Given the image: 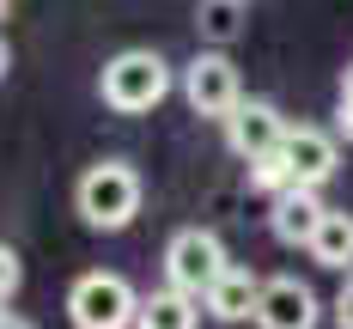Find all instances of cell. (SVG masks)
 I'll use <instances>...</instances> for the list:
<instances>
[{"mask_svg": "<svg viewBox=\"0 0 353 329\" xmlns=\"http://www.w3.org/2000/svg\"><path fill=\"white\" fill-rule=\"evenodd\" d=\"M183 98H189V110L195 116H232V110L244 104V86H238V68L219 55V49H208V55H195L189 68H183Z\"/></svg>", "mask_w": 353, "mask_h": 329, "instance_id": "6", "label": "cell"}, {"mask_svg": "<svg viewBox=\"0 0 353 329\" xmlns=\"http://www.w3.org/2000/svg\"><path fill=\"white\" fill-rule=\"evenodd\" d=\"M335 171H341V146H335V134L299 122V128H286L281 152H268L262 165H250V183L268 189V195H281V189H323Z\"/></svg>", "mask_w": 353, "mask_h": 329, "instance_id": "1", "label": "cell"}, {"mask_svg": "<svg viewBox=\"0 0 353 329\" xmlns=\"http://www.w3.org/2000/svg\"><path fill=\"white\" fill-rule=\"evenodd\" d=\"M195 323H201V299L176 292V287H159L141 299V323L134 329H195Z\"/></svg>", "mask_w": 353, "mask_h": 329, "instance_id": "11", "label": "cell"}, {"mask_svg": "<svg viewBox=\"0 0 353 329\" xmlns=\"http://www.w3.org/2000/svg\"><path fill=\"white\" fill-rule=\"evenodd\" d=\"M286 128H292V122H286L268 98H244V104L225 116V146H232L244 165H262L268 152H281Z\"/></svg>", "mask_w": 353, "mask_h": 329, "instance_id": "7", "label": "cell"}, {"mask_svg": "<svg viewBox=\"0 0 353 329\" xmlns=\"http://www.w3.org/2000/svg\"><path fill=\"white\" fill-rule=\"evenodd\" d=\"M195 31H201V43H213V49L238 43V37H244V0H201V6H195Z\"/></svg>", "mask_w": 353, "mask_h": 329, "instance_id": "13", "label": "cell"}, {"mask_svg": "<svg viewBox=\"0 0 353 329\" xmlns=\"http://www.w3.org/2000/svg\"><path fill=\"white\" fill-rule=\"evenodd\" d=\"M0 317H6V299H0Z\"/></svg>", "mask_w": 353, "mask_h": 329, "instance_id": "20", "label": "cell"}, {"mask_svg": "<svg viewBox=\"0 0 353 329\" xmlns=\"http://www.w3.org/2000/svg\"><path fill=\"white\" fill-rule=\"evenodd\" d=\"M73 208H79V219H85L92 232H122V226H134V214H141V171L122 165V159L92 165L85 177L73 183Z\"/></svg>", "mask_w": 353, "mask_h": 329, "instance_id": "3", "label": "cell"}, {"mask_svg": "<svg viewBox=\"0 0 353 329\" xmlns=\"http://www.w3.org/2000/svg\"><path fill=\"white\" fill-rule=\"evenodd\" d=\"M0 329H31V323L25 317H0Z\"/></svg>", "mask_w": 353, "mask_h": 329, "instance_id": "18", "label": "cell"}, {"mask_svg": "<svg viewBox=\"0 0 353 329\" xmlns=\"http://www.w3.org/2000/svg\"><path fill=\"white\" fill-rule=\"evenodd\" d=\"M68 317L73 329H134L141 323V292L110 268H85L68 287Z\"/></svg>", "mask_w": 353, "mask_h": 329, "instance_id": "4", "label": "cell"}, {"mask_svg": "<svg viewBox=\"0 0 353 329\" xmlns=\"http://www.w3.org/2000/svg\"><path fill=\"white\" fill-rule=\"evenodd\" d=\"M6 6H12V0H0V19H6Z\"/></svg>", "mask_w": 353, "mask_h": 329, "instance_id": "19", "label": "cell"}, {"mask_svg": "<svg viewBox=\"0 0 353 329\" xmlns=\"http://www.w3.org/2000/svg\"><path fill=\"white\" fill-rule=\"evenodd\" d=\"M98 92H104L110 110L146 116V110H159L165 98H171V61H165L159 49H122V55H110V61H104Z\"/></svg>", "mask_w": 353, "mask_h": 329, "instance_id": "2", "label": "cell"}, {"mask_svg": "<svg viewBox=\"0 0 353 329\" xmlns=\"http://www.w3.org/2000/svg\"><path fill=\"white\" fill-rule=\"evenodd\" d=\"M19 287H25V262H19L12 244H0V299H12Z\"/></svg>", "mask_w": 353, "mask_h": 329, "instance_id": "14", "label": "cell"}, {"mask_svg": "<svg viewBox=\"0 0 353 329\" xmlns=\"http://www.w3.org/2000/svg\"><path fill=\"white\" fill-rule=\"evenodd\" d=\"M329 311H335V329H353V275L341 281V292H335V305H329Z\"/></svg>", "mask_w": 353, "mask_h": 329, "instance_id": "15", "label": "cell"}, {"mask_svg": "<svg viewBox=\"0 0 353 329\" xmlns=\"http://www.w3.org/2000/svg\"><path fill=\"white\" fill-rule=\"evenodd\" d=\"M6 68H12V49H6V37H0V79H6Z\"/></svg>", "mask_w": 353, "mask_h": 329, "instance_id": "17", "label": "cell"}, {"mask_svg": "<svg viewBox=\"0 0 353 329\" xmlns=\"http://www.w3.org/2000/svg\"><path fill=\"white\" fill-rule=\"evenodd\" d=\"M311 256H317L323 268L353 275V214H347V208H329V214H323L317 238H311Z\"/></svg>", "mask_w": 353, "mask_h": 329, "instance_id": "12", "label": "cell"}, {"mask_svg": "<svg viewBox=\"0 0 353 329\" xmlns=\"http://www.w3.org/2000/svg\"><path fill=\"white\" fill-rule=\"evenodd\" d=\"M225 268H232V256L219 244V232H208V226H183L171 244H165V287H176V292L208 299Z\"/></svg>", "mask_w": 353, "mask_h": 329, "instance_id": "5", "label": "cell"}, {"mask_svg": "<svg viewBox=\"0 0 353 329\" xmlns=\"http://www.w3.org/2000/svg\"><path fill=\"white\" fill-rule=\"evenodd\" d=\"M335 122H341V134L353 141V68L341 73V116H335Z\"/></svg>", "mask_w": 353, "mask_h": 329, "instance_id": "16", "label": "cell"}, {"mask_svg": "<svg viewBox=\"0 0 353 329\" xmlns=\"http://www.w3.org/2000/svg\"><path fill=\"white\" fill-rule=\"evenodd\" d=\"M201 305H208V317H219V323H244V317L256 323V305H262V281H256L250 268H238V262H232V268L213 281V292L201 299Z\"/></svg>", "mask_w": 353, "mask_h": 329, "instance_id": "10", "label": "cell"}, {"mask_svg": "<svg viewBox=\"0 0 353 329\" xmlns=\"http://www.w3.org/2000/svg\"><path fill=\"white\" fill-rule=\"evenodd\" d=\"M323 214H329V208H323L317 189H281V195H274V208H268V232L281 238L286 250H311Z\"/></svg>", "mask_w": 353, "mask_h": 329, "instance_id": "9", "label": "cell"}, {"mask_svg": "<svg viewBox=\"0 0 353 329\" xmlns=\"http://www.w3.org/2000/svg\"><path fill=\"white\" fill-rule=\"evenodd\" d=\"M323 305L299 275H274L262 281V305H256V329H317Z\"/></svg>", "mask_w": 353, "mask_h": 329, "instance_id": "8", "label": "cell"}]
</instances>
